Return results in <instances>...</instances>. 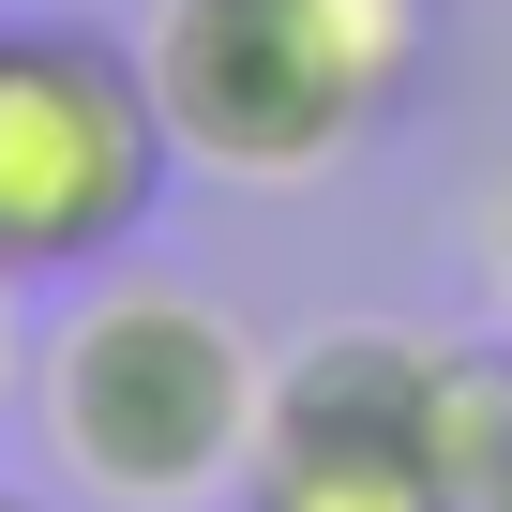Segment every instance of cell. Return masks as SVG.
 <instances>
[{
  "label": "cell",
  "instance_id": "obj_9",
  "mask_svg": "<svg viewBox=\"0 0 512 512\" xmlns=\"http://www.w3.org/2000/svg\"><path fill=\"white\" fill-rule=\"evenodd\" d=\"M0 512H31V497H16V482H0Z\"/></svg>",
  "mask_w": 512,
  "mask_h": 512
},
{
  "label": "cell",
  "instance_id": "obj_5",
  "mask_svg": "<svg viewBox=\"0 0 512 512\" xmlns=\"http://www.w3.org/2000/svg\"><path fill=\"white\" fill-rule=\"evenodd\" d=\"M422 467H437V497L452 512H482L497 497V467H512V347H452L437 332V362H422Z\"/></svg>",
  "mask_w": 512,
  "mask_h": 512
},
{
  "label": "cell",
  "instance_id": "obj_6",
  "mask_svg": "<svg viewBox=\"0 0 512 512\" xmlns=\"http://www.w3.org/2000/svg\"><path fill=\"white\" fill-rule=\"evenodd\" d=\"M482 272H497V317H512V181H497V211H482Z\"/></svg>",
  "mask_w": 512,
  "mask_h": 512
},
{
  "label": "cell",
  "instance_id": "obj_2",
  "mask_svg": "<svg viewBox=\"0 0 512 512\" xmlns=\"http://www.w3.org/2000/svg\"><path fill=\"white\" fill-rule=\"evenodd\" d=\"M422 61V0H151L136 76L166 151L211 181H317L347 136L392 121Z\"/></svg>",
  "mask_w": 512,
  "mask_h": 512
},
{
  "label": "cell",
  "instance_id": "obj_4",
  "mask_svg": "<svg viewBox=\"0 0 512 512\" xmlns=\"http://www.w3.org/2000/svg\"><path fill=\"white\" fill-rule=\"evenodd\" d=\"M422 362L437 332H392V317L302 332L272 362V407H256V452L226 497L241 512H452L422 467Z\"/></svg>",
  "mask_w": 512,
  "mask_h": 512
},
{
  "label": "cell",
  "instance_id": "obj_1",
  "mask_svg": "<svg viewBox=\"0 0 512 512\" xmlns=\"http://www.w3.org/2000/svg\"><path fill=\"white\" fill-rule=\"evenodd\" d=\"M256 407H272V362L256 332L196 287H91L46 347H31V422L61 452L76 497L106 512H196L241 482Z\"/></svg>",
  "mask_w": 512,
  "mask_h": 512
},
{
  "label": "cell",
  "instance_id": "obj_3",
  "mask_svg": "<svg viewBox=\"0 0 512 512\" xmlns=\"http://www.w3.org/2000/svg\"><path fill=\"white\" fill-rule=\"evenodd\" d=\"M181 151L136 76V31L0 16V287H76L166 211Z\"/></svg>",
  "mask_w": 512,
  "mask_h": 512
},
{
  "label": "cell",
  "instance_id": "obj_8",
  "mask_svg": "<svg viewBox=\"0 0 512 512\" xmlns=\"http://www.w3.org/2000/svg\"><path fill=\"white\" fill-rule=\"evenodd\" d=\"M0 377H16V332H0Z\"/></svg>",
  "mask_w": 512,
  "mask_h": 512
},
{
  "label": "cell",
  "instance_id": "obj_7",
  "mask_svg": "<svg viewBox=\"0 0 512 512\" xmlns=\"http://www.w3.org/2000/svg\"><path fill=\"white\" fill-rule=\"evenodd\" d=\"M482 512H512V467H497V497H482Z\"/></svg>",
  "mask_w": 512,
  "mask_h": 512
}]
</instances>
